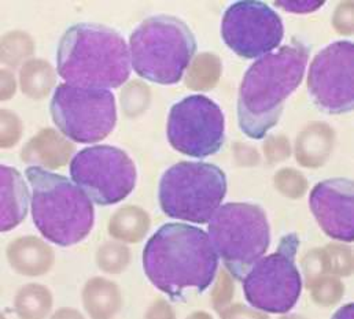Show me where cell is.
Instances as JSON below:
<instances>
[{
	"mask_svg": "<svg viewBox=\"0 0 354 319\" xmlns=\"http://www.w3.org/2000/svg\"><path fill=\"white\" fill-rule=\"evenodd\" d=\"M0 229L17 228L29 210V189L22 174L11 166H0Z\"/></svg>",
	"mask_w": 354,
	"mask_h": 319,
	"instance_id": "obj_15",
	"label": "cell"
},
{
	"mask_svg": "<svg viewBox=\"0 0 354 319\" xmlns=\"http://www.w3.org/2000/svg\"><path fill=\"white\" fill-rule=\"evenodd\" d=\"M129 52L139 77L160 85H175L196 52V40L184 21L160 14L146 18L133 30Z\"/></svg>",
	"mask_w": 354,
	"mask_h": 319,
	"instance_id": "obj_5",
	"label": "cell"
},
{
	"mask_svg": "<svg viewBox=\"0 0 354 319\" xmlns=\"http://www.w3.org/2000/svg\"><path fill=\"white\" fill-rule=\"evenodd\" d=\"M299 239L290 233L280 240L277 249L260 258L242 280L248 303L268 314H287L298 303L302 278L295 263Z\"/></svg>",
	"mask_w": 354,
	"mask_h": 319,
	"instance_id": "obj_8",
	"label": "cell"
},
{
	"mask_svg": "<svg viewBox=\"0 0 354 319\" xmlns=\"http://www.w3.org/2000/svg\"><path fill=\"white\" fill-rule=\"evenodd\" d=\"M167 135L171 146L191 158L217 154L225 142V117L221 107L205 95H189L169 111Z\"/></svg>",
	"mask_w": 354,
	"mask_h": 319,
	"instance_id": "obj_11",
	"label": "cell"
},
{
	"mask_svg": "<svg viewBox=\"0 0 354 319\" xmlns=\"http://www.w3.org/2000/svg\"><path fill=\"white\" fill-rule=\"evenodd\" d=\"M354 46L334 41L323 48L309 68L308 89L315 104L330 114L351 113L354 107Z\"/></svg>",
	"mask_w": 354,
	"mask_h": 319,
	"instance_id": "obj_13",
	"label": "cell"
},
{
	"mask_svg": "<svg viewBox=\"0 0 354 319\" xmlns=\"http://www.w3.org/2000/svg\"><path fill=\"white\" fill-rule=\"evenodd\" d=\"M32 218L43 238L71 246L88 238L95 210L88 195L72 180L39 166L28 167Z\"/></svg>",
	"mask_w": 354,
	"mask_h": 319,
	"instance_id": "obj_4",
	"label": "cell"
},
{
	"mask_svg": "<svg viewBox=\"0 0 354 319\" xmlns=\"http://www.w3.org/2000/svg\"><path fill=\"white\" fill-rule=\"evenodd\" d=\"M207 224V236L218 259L234 278L242 281L270 244L264 209L250 203H227L220 206Z\"/></svg>",
	"mask_w": 354,
	"mask_h": 319,
	"instance_id": "obj_7",
	"label": "cell"
},
{
	"mask_svg": "<svg viewBox=\"0 0 354 319\" xmlns=\"http://www.w3.org/2000/svg\"><path fill=\"white\" fill-rule=\"evenodd\" d=\"M274 4L291 12H310L324 6V1H276Z\"/></svg>",
	"mask_w": 354,
	"mask_h": 319,
	"instance_id": "obj_16",
	"label": "cell"
},
{
	"mask_svg": "<svg viewBox=\"0 0 354 319\" xmlns=\"http://www.w3.org/2000/svg\"><path fill=\"white\" fill-rule=\"evenodd\" d=\"M143 269L158 291L177 300L187 289L202 293L213 284L218 255L202 229L165 224L145 246Z\"/></svg>",
	"mask_w": 354,
	"mask_h": 319,
	"instance_id": "obj_2",
	"label": "cell"
},
{
	"mask_svg": "<svg viewBox=\"0 0 354 319\" xmlns=\"http://www.w3.org/2000/svg\"><path fill=\"white\" fill-rule=\"evenodd\" d=\"M50 111L57 128L80 144L106 139L117 124L115 97L109 89L61 84L54 90Z\"/></svg>",
	"mask_w": 354,
	"mask_h": 319,
	"instance_id": "obj_9",
	"label": "cell"
},
{
	"mask_svg": "<svg viewBox=\"0 0 354 319\" xmlns=\"http://www.w3.org/2000/svg\"><path fill=\"white\" fill-rule=\"evenodd\" d=\"M72 180L99 206L127 199L136 186V166L127 153L111 146L82 150L71 162Z\"/></svg>",
	"mask_w": 354,
	"mask_h": 319,
	"instance_id": "obj_10",
	"label": "cell"
},
{
	"mask_svg": "<svg viewBox=\"0 0 354 319\" xmlns=\"http://www.w3.org/2000/svg\"><path fill=\"white\" fill-rule=\"evenodd\" d=\"M225 195V173L205 162L174 164L162 174L158 188L160 206L168 217L196 225L210 221Z\"/></svg>",
	"mask_w": 354,
	"mask_h": 319,
	"instance_id": "obj_6",
	"label": "cell"
},
{
	"mask_svg": "<svg viewBox=\"0 0 354 319\" xmlns=\"http://www.w3.org/2000/svg\"><path fill=\"white\" fill-rule=\"evenodd\" d=\"M129 46L113 28L82 22L61 39L57 70L66 84L89 89H115L131 76Z\"/></svg>",
	"mask_w": 354,
	"mask_h": 319,
	"instance_id": "obj_3",
	"label": "cell"
},
{
	"mask_svg": "<svg viewBox=\"0 0 354 319\" xmlns=\"http://www.w3.org/2000/svg\"><path fill=\"white\" fill-rule=\"evenodd\" d=\"M221 36L236 55L259 59L279 48L284 26L280 15L264 1L242 0L225 10Z\"/></svg>",
	"mask_w": 354,
	"mask_h": 319,
	"instance_id": "obj_12",
	"label": "cell"
},
{
	"mask_svg": "<svg viewBox=\"0 0 354 319\" xmlns=\"http://www.w3.org/2000/svg\"><path fill=\"white\" fill-rule=\"evenodd\" d=\"M353 181L348 178L324 180L312 189L310 210L328 238L353 241Z\"/></svg>",
	"mask_w": 354,
	"mask_h": 319,
	"instance_id": "obj_14",
	"label": "cell"
},
{
	"mask_svg": "<svg viewBox=\"0 0 354 319\" xmlns=\"http://www.w3.org/2000/svg\"><path fill=\"white\" fill-rule=\"evenodd\" d=\"M309 54L306 44L292 40L248 69L239 88L238 122L249 139H266L276 126L286 100L304 80Z\"/></svg>",
	"mask_w": 354,
	"mask_h": 319,
	"instance_id": "obj_1",
	"label": "cell"
}]
</instances>
